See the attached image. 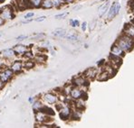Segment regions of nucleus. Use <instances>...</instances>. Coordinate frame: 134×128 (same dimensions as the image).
I'll return each instance as SVG.
<instances>
[{"mask_svg": "<svg viewBox=\"0 0 134 128\" xmlns=\"http://www.w3.org/2000/svg\"><path fill=\"white\" fill-rule=\"evenodd\" d=\"M133 14H134V8H133Z\"/></svg>", "mask_w": 134, "mask_h": 128, "instance_id": "obj_35", "label": "nucleus"}, {"mask_svg": "<svg viewBox=\"0 0 134 128\" xmlns=\"http://www.w3.org/2000/svg\"><path fill=\"white\" fill-rule=\"evenodd\" d=\"M26 35H21V36L17 37V41H21V40H25V38H26Z\"/></svg>", "mask_w": 134, "mask_h": 128, "instance_id": "obj_28", "label": "nucleus"}, {"mask_svg": "<svg viewBox=\"0 0 134 128\" xmlns=\"http://www.w3.org/2000/svg\"><path fill=\"white\" fill-rule=\"evenodd\" d=\"M1 17L5 19H12L13 18V15L11 14L10 10H4L1 13Z\"/></svg>", "mask_w": 134, "mask_h": 128, "instance_id": "obj_10", "label": "nucleus"}, {"mask_svg": "<svg viewBox=\"0 0 134 128\" xmlns=\"http://www.w3.org/2000/svg\"><path fill=\"white\" fill-rule=\"evenodd\" d=\"M70 23H71V25H72V26L75 27V26H78V25H79V21L78 20H71Z\"/></svg>", "mask_w": 134, "mask_h": 128, "instance_id": "obj_23", "label": "nucleus"}, {"mask_svg": "<svg viewBox=\"0 0 134 128\" xmlns=\"http://www.w3.org/2000/svg\"><path fill=\"white\" fill-rule=\"evenodd\" d=\"M31 2H32V4L35 7H38L39 5H41V2H42V0H31Z\"/></svg>", "mask_w": 134, "mask_h": 128, "instance_id": "obj_21", "label": "nucleus"}, {"mask_svg": "<svg viewBox=\"0 0 134 128\" xmlns=\"http://www.w3.org/2000/svg\"><path fill=\"white\" fill-rule=\"evenodd\" d=\"M109 78H110V73L108 71H104L100 75L99 78H98V80H100V81H103V80H108Z\"/></svg>", "mask_w": 134, "mask_h": 128, "instance_id": "obj_13", "label": "nucleus"}, {"mask_svg": "<svg viewBox=\"0 0 134 128\" xmlns=\"http://www.w3.org/2000/svg\"><path fill=\"white\" fill-rule=\"evenodd\" d=\"M43 107V105L40 103V102H35L34 104V109H40V108Z\"/></svg>", "mask_w": 134, "mask_h": 128, "instance_id": "obj_22", "label": "nucleus"}, {"mask_svg": "<svg viewBox=\"0 0 134 128\" xmlns=\"http://www.w3.org/2000/svg\"><path fill=\"white\" fill-rule=\"evenodd\" d=\"M34 15H35L34 13H28V14H26V15H25V17H24V18H25V19H29V18H31L32 16H34Z\"/></svg>", "mask_w": 134, "mask_h": 128, "instance_id": "obj_25", "label": "nucleus"}, {"mask_svg": "<svg viewBox=\"0 0 134 128\" xmlns=\"http://www.w3.org/2000/svg\"><path fill=\"white\" fill-rule=\"evenodd\" d=\"M68 15V13H64V14H61V15H55V18L56 19H60V18H64V16Z\"/></svg>", "mask_w": 134, "mask_h": 128, "instance_id": "obj_24", "label": "nucleus"}, {"mask_svg": "<svg viewBox=\"0 0 134 128\" xmlns=\"http://www.w3.org/2000/svg\"><path fill=\"white\" fill-rule=\"evenodd\" d=\"M66 2H72V0H65Z\"/></svg>", "mask_w": 134, "mask_h": 128, "instance_id": "obj_32", "label": "nucleus"}, {"mask_svg": "<svg viewBox=\"0 0 134 128\" xmlns=\"http://www.w3.org/2000/svg\"><path fill=\"white\" fill-rule=\"evenodd\" d=\"M4 1V0H0V2H3Z\"/></svg>", "mask_w": 134, "mask_h": 128, "instance_id": "obj_34", "label": "nucleus"}, {"mask_svg": "<svg viewBox=\"0 0 134 128\" xmlns=\"http://www.w3.org/2000/svg\"><path fill=\"white\" fill-rule=\"evenodd\" d=\"M109 5L110 4L109 3H104L103 5H102L100 7H99V9H98V14H99V16H102V15H104V14L107 12L108 8H109Z\"/></svg>", "mask_w": 134, "mask_h": 128, "instance_id": "obj_4", "label": "nucleus"}, {"mask_svg": "<svg viewBox=\"0 0 134 128\" xmlns=\"http://www.w3.org/2000/svg\"><path fill=\"white\" fill-rule=\"evenodd\" d=\"M53 5H54V4H53L52 0H44L43 2V7L44 8H51Z\"/></svg>", "mask_w": 134, "mask_h": 128, "instance_id": "obj_17", "label": "nucleus"}, {"mask_svg": "<svg viewBox=\"0 0 134 128\" xmlns=\"http://www.w3.org/2000/svg\"><path fill=\"white\" fill-rule=\"evenodd\" d=\"M82 91L77 89V88H74V89L71 91V96L74 98H80L82 96Z\"/></svg>", "mask_w": 134, "mask_h": 128, "instance_id": "obj_9", "label": "nucleus"}, {"mask_svg": "<svg viewBox=\"0 0 134 128\" xmlns=\"http://www.w3.org/2000/svg\"><path fill=\"white\" fill-rule=\"evenodd\" d=\"M70 115V109L68 107H64L61 109L60 112V117L63 118V119H66L67 117Z\"/></svg>", "mask_w": 134, "mask_h": 128, "instance_id": "obj_5", "label": "nucleus"}, {"mask_svg": "<svg viewBox=\"0 0 134 128\" xmlns=\"http://www.w3.org/2000/svg\"><path fill=\"white\" fill-rule=\"evenodd\" d=\"M2 82H3V80H1V81H0V88H1V87L3 86V84H2Z\"/></svg>", "mask_w": 134, "mask_h": 128, "instance_id": "obj_31", "label": "nucleus"}, {"mask_svg": "<svg viewBox=\"0 0 134 128\" xmlns=\"http://www.w3.org/2000/svg\"><path fill=\"white\" fill-rule=\"evenodd\" d=\"M111 54L117 55V56H123L124 52H123V50L119 46V45L115 44V45H113L111 48Z\"/></svg>", "mask_w": 134, "mask_h": 128, "instance_id": "obj_3", "label": "nucleus"}, {"mask_svg": "<svg viewBox=\"0 0 134 128\" xmlns=\"http://www.w3.org/2000/svg\"><path fill=\"white\" fill-rule=\"evenodd\" d=\"M21 68H22V64L19 62H15V63L13 64V66H12V70H13L14 71H18V70H21Z\"/></svg>", "mask_w": 134, "mask_h": 128, "instance_id": "obj_16", "label": "nucleus"}, {"mask_svg": "<svg viewBox=\"0 0 134 128\" xmlns=\"http://www.w3.org/2000/svg\"><path fill=\"white\" fill-rule=\"evenodd\" d=\"M85 74H86V76L89 77V78H93L96 75V70H93V69H90V70H88L87 71L85 72Z\"/></svg>", "mask_w": 134, "mask_h": 128, "instance_id": "obj_18", "label": "nucleus"}, {"mask_svg": "<svg viewBox=\"0 0 134 128\" xmlns=\"http://www.w3.org/2000/svg\"><path fill=\"white\" fill-rule=\"evenodd\" d=\"M25 66H26L27 68H28V67H29V68H31V67L34 66V64H33V62H27V63L25 64Z\"/></svg>", "mask_w": 134, "mask_h": 128, "instance_id": "obj_29", "label": "nucleus"}, {"mask_svg": "<svg viewBox=\"0 0 134 128\" xmlns=\"http://www.w3.org/2000/svg\"><path fill=\"white\" fill-rule=\"evenodd\" d=\"M2 25V19L0 18V25Z\"/></svg>", "mask_w": 134, "mask_h": 128, "instance_id": "obj_33", "label": "nucleus"}, {"mask_svg": "<svg viewBox=\"0 0 134 128\" xmlns=\"http://www.w3.org/2000/svg\"><path fill=\"white\" fill-rule=\"evenodd\" d=\"M86 25H87L86 23H82V29L83 31H85V29H86Z\"/></svg>", "mask_w": 134, "mask_h": 128, "instance_id": "obj_30", "label": "nucleus"}, {"mask_svg": "<svg viewBox=\"0 0 134 128\" xmlns=\"http://www.w3.org/2000/svg\"><path fill=\"white\" fill-rule=\"evenodd\" d=\"M44 99L46 100L48 103L53 104L56 101V96L52 95V94H46V95L44 96Z\"/></svg>", "mask_w": 134, "mask_h": 128, "instance_id": "obj_8", "label": "nucleus"}, {"mask_svg": "<svg viewBox=\"0 0 134 128\" xmlns=\"http://www.w3.org/2000/svg\"><path fill=\"white\" fill-rule=\"evenodd\" d=\"M74 83H75L76 85H78V86L83 85V84H84V80H83V78H76V80H74Z\"/></svg>", "mask_w": 134, "mask_h": 128, "instance_id": "obj_19", "label": "nucleus"}, {"mask_svg": "<svg viewBox=\"0 0 134 128\" xmlns=\"http://www.w3.org/2000/svg\"><path fill=\"white\" fill-rule=\"evenodd\" d=\"M53 34L58 37H64L66 35V31L64 30V29L59 28V29H56V30L53 33Z\"/></svg>", "mask_w": 134, "mask_h": 128, "instance_id": "obj_6", "label": "nucleus"}, {"mask_svg": "<svg viewBox=\"0 0 134 128\" xmlns=\"http://www.w3.org/2000/svg\"><path fill=\"white\" fill-rule=\"evenodd\" d=\"M36 119L38 120V121H44V114L43 113H38L36 115Z\"/></svg>", "mask_w": 134, "mask_h": 128, "instance_id": "obj_20", "label": "nucleus"}, {"mask_svg": "<svg viewBox=\"0 0 134 128\" xmlns=\"http://www.w3.org/2000/svg\"><path fill=\"white\" fill-rule=\"evenodd\" d=\"M45 18H46L45 16H41V17H39V18L35 19V21H36V22H42V21L45 20Z\"/></svg>", "mask_w": 134, "mask_h": 128, "instance_id": "obj_27", "label": "nucleus"}, {"mask_svg": "<svg viewBox=\"0 0 134 128\" xmlns=\"http://www.w3.org/2000/svg\"><path fill=\"white\" fill-rule=\"evenodd\" d=\"M11 77H12L11 70H5L4 73L1 74V80H3V81H7V80H8Z\"/></svg>", "mask_w": 134, "mask_h": 128, "instance_id": "obj_7", "label": "nucleus"}, {"mask_svg": "<svg viewBox=\"0 0 134 128\" xmlns=\"http://www.w3.org/2000/svg\"><path fill=\"white\" fill-rule=\"evenodd\" d=\"M117 43L123 51H127V52L131 51L134 47V42H133L132 38L128 36V35L121 36V38L118 40Z\"/></svg>", "mask_w": 134, "mask_h": 128, "instance_id": "obj_1", "label": "nucleus"}, {"mask_svg": "<svg viewBox=\"0 0 134 128\" xmlns=\"http://www.w3.org/2000/svg\"><path fill=\"white\" fill-rule=\"evenodd\" d=\"M124 33H126V35L134 38V25H131V23H128L125 27H124Z\"/></svg>", "mask_w": 134, "mask_h": 128, "instance_id": "obj_2", "label": "nucleus"}, {"mask_svg": "<svg viewBox=\"0 0 134 128\" xmlns=\"http://www.w3.org/2000/svg\"><path fill=\"white\" fill-rule=\"evenodd\" d=\"M60 0H54V1H53V4H54V7H59V5H60Z\"/></svg>", "mask_w": 134, "mask_h": 128, "instance_id": "obj_26", "label": "nucleus"}, {"mask_svg": "<svg viewBox=\"0 0 134 128\" xmlns=\"http://www.w3.org/2000/svg\"><path fill=\"white\" fill-rule=\"evenodd\" d=\"M15 52H17V53L23 54L26 52V48L24 45H17L16 47H15Z\"/></svg>", "mask_w": 134, "mask_h": 128, "instance_id": "obj_12", "label": "nucleus"}, {"mask_svg": "<svg viewBox=\"0 0 134 128\" xmlns=\"http://www.w3.org/2000/svg\"><path fill=\"white\" fill-rule=\"evenodd\" d=\"M2 54H3V56L7 57V58H10V57H12L14 55V51L11 50V49H7V50L3 51Z\"/></svg>", "mask_w": 134, "mask_h": 128, "instance_id": "obj_15", "label": "nucleus"}, {"mask_svg": "<svg viewBox=\"0 0 134 128\" xmlns=\"http://www.w3.org/2000/svg\"><path fill=\"white\" fill-rule=\"evenodd\" d=\"M115 7H116V3L114 4V5H112L111 7V9H110L109 14H108V18H109V19L112 18V17L116 15V14H115Z\"/></svg>", "mask_w": 134, "mask_h": 128, "instance_id": "obj_14", "label": "nucleus"}, {"mask_svg": "<svg viewBox=\"0 0 134 128\" xmlns=\"http://www.w3.org/2000/svg\"><path fill=\"white\" fill-rule=\"evenodd\" d=\"M66 38L68 39L69 41H72V42H76V41L78 40L77 34H76L75 33H74V32H70V33H69L68 34H67Z\"/></svg>", "mask_w": 134, "mask_h": 128, "instance_id": "obj_11", "label": "nucleus"}]
</instances>
